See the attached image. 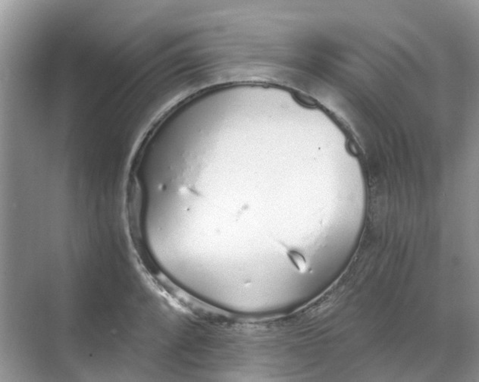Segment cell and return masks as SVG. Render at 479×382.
<instances>
[{"label": "cell", "mask_w": 479, "mask_h": 382, "mask_svg": "<svg viewBox=\"0 0 479 382\" xmlns=\"http://www.w3.org/2000/svg\"><path fill=\"white\" fill-rule=\"evenodd\" d=\"M286 254L291 263L294 265V267L297 268L298 271L304 273L307 271V260L301 253L286 248Z\"/></svg>", "instance_id": "6da1fadb"}]
</instances>
